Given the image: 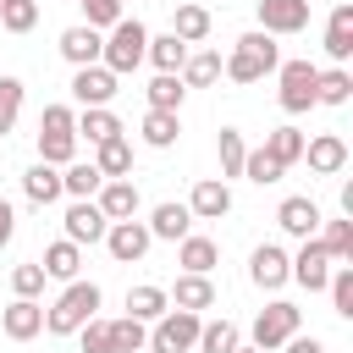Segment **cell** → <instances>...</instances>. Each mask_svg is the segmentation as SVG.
I'll list each match as a JSON object with an SVG mask.
<instances>
[{
  "instance_id": "2e32d148",
  "label": "cell",
  "mask_w": 353,
  "mask_h": 353,
  "mask_svg": "<svg viewBox=\"0 0 353 353\" xmlns=\"http://www.w3.org/2000/svg\"><path fill=\"white\" fill-rule=\"evenodd\" d=\"M188 215H193V221H221V215H232V188H226L221 176L193 182V193H188Z\"/></svg>"
},
{
  "instance_id": "ac0fdd59",
  "label": "cell",
  "mask_w": 353,
  "mask_h": 353,
  "mask_svg": "<svg viewBox=\"0 0 353 353\" xmlns=\"http://www.w3.org/2000/svg\"><path fill=\"white\" fill-rule=\"evenodd\" d=\"M149 237H160V243H182L188 232H193V215H188V204H176V199H165V204H154L149 210Z\"/></svg>"
},
{
  "instance_id": "4dcf8cb0",
  "label": "cell",
  "mask_w": 353,
  "mask_h": 353,
  "mask_svg": "<svg viewBox=\"0 0 353 353\" xmlns=\"http://www.w3.org/2000/svg\"><path fill=\"white\" fill-rule=\"evenodd\" d=\"M259 149L287 171V165H298V160H303V132H298V127H276V132H265V143H259Z\"/></svg>"
},
{
  "instance_id": "7402d4cb",
  "label": "cell",
  "mask_w": 353,
  "mask_h": 353,
  "mask_svg": "<svg viewBox=\"0 0 353 353\" xmlns=\"http://www.w3.org/2000/svg\"><path fill=\"white\" fill-rule=\"evenodd\" d=\"M165 298H171V309L204 314V309H215V281H210V276H176V287H171Z\"/></svg>"
},
{
  "instance_id": "f1b7e54d",
  "label": "cell",
  "mask_w": 353,
  "mask_h": 353,
  "mask_svg": "<svg viewBox=\"0 0 353 353\" xmlns=\"http://www.w3.org/2000/svg\"><path fill=\"white\" fill-rule=\"evenodd\" d=\"M138 132H143L149 149H171V143L182 138V116H176V110H143V127H138Z\"/></svg>"
},
{
  "instance_id": "30bf717a",
  "label": "cell",
  "mask_w": 353,
  "mask_h": 353,
  "mask_svg": "<svg viewBox=\"0 0 353 353\" xmlns=\"http://www.w3.org/2000/svg\"><path fill=\"white\" fill-rule=\"evenodd\" d=\"M248 281H254L259 292L287 287V281H292V270H287V248H281V243H259V248L248 254Z\"/></svg>"
},
{
  "instance_id": "44dd1931",
  "label": "cell",
  "mask_w": 353,
  "mask_h": 353,
  "mask_svg": "<svg viewBox=\"0 0 353 353\" xmlns=\"http://www.w3.org/2000/svg\"><path fill=\"white\" fill-rule=\"evenodd\" d=\"M176 265H182V276H210L215 265H221V248H215V237H182L176 243Z\"/></svg>"
},
{
  "instance_id": "7dc6e473",
  "label": "cell",
  "mask_w": 353,
  "mask_h": 353,
  "mask_svg": "<svg viewBox=\"0 0 353 353\" xmlns=\"http://www.w3.org/2000/svg\"><path fill=\"white\" fill-rule=\"evenodd\" d=\"M77 342H83V353H110V320H88L83 331H77Z\"/></svg>"
},
{
  "instance_id": "277c9868",
  "label": "cell",
  "mask_w": 353,
  "mask_h": 353,
  "mask_svg": "<svg viewBox=\"0 0 353 353\" xmlns=\"http://www.w3.org/2000/svg\"><path fill=\"white\" fill-rule=\"evenodd\" d=\"M143 50H149V28H143L138 17H121V22L105 33L99 66H105V72H116V77H127V72H138V66H143Z\"/></svg>"
},
{
  "instance_id": "9c48e42d",
  "label": "cell",
  "mask_w": 353,
  "mask_h": 353,
  "mask_svg": "<svg viewBox=\"0 0 353 353\" xmlns=\"http://www.w3.org/2000/svg\"><path fill=\"white\" fill-rule=\"evenodd\" d=\"M116 88H121V77H116V72H105V66H77V72H72V99H77L83 110L110 105V99H116Z\"/></svg>"
},
{
  "instance_id": "816d5d0a",
  "label": "cell",
  "mask_w": 353,
  "mask_h": 353,
  "mask_svg": "<svg viewBox=\"0 0 353 353\" xmlns=\"http://www.w3.org/2000/svg\"><path fill=\"white\" fill-rule=\"evenodd\" d=\"M0 6H6V0H0Z\"/></svg>"
},
{
  "instance_id": "d6986e66",
  "label": "cell",
  "mask_w": 353,
  "mask_h": 353,
  "mask_svg": "<svg viewBox=\"0 0 353 353\" xmlns=\"http://www.w3.org/2000/svg\"><path fill=\"white\" fill-rule=\"evenodd\" d=\"M303 160H309V171H320V176H336V171L347 165V143H342L336 132L303 138Z\"/></svg>"
},
{
  "instance_id": "7a4b0ae2",
  "label": "cell",
  "mask_w": 353,
  "mask_h": 353,
  "mask_svg": "<svg viewBox=\"0 0 353 353\" xmlns=\"http://www.w3.org/2000/svg\"><path fill=\"white\" fill-rule=\"evenodd\" d=\"M281 66V50H276V39L270 33H243L237 44H232V55H221V77H232V83H259L265 72H276Z\"/></svg>"
},
{
  "instance_id": "b9f144b4",
  "label": "cell",
  "mask_w": 353,
  "mask_h": 353,
  "mask_svg": "<svg viewBox=\"0 0 353 353\" xmlns=\"http://www.w3.org/2000/svg\"><path fill=\"white\" fill-rule=\"evenodd\" d=\"M33 22H39V0H6L0 6V28L6 33H33Z\"/></svg>"
},
{
  "instance_id": "8fae6325",
  "label": "cell",
  "mask_w": 353,
  "mask_h": 353,
  "mask_svg": "<svg viewBox=\"0 0 353 353\" xmlns=\"http://www.w3.org/2000/svg\"><path fill=\"white\" fill-rule=\"evenodd\" d=\"M94 204H99V215H105V221H138L143 193H138V182H132V176H110V182L94 193Z\"/></svg>"
},
{
  "instance_id": "681fc988",
  "label": "cell",
  "mask_w": 353,
  "mask_h": 353,
  "mask_svg": "<svg viewBox=\"0 0 353 353\" xmlns=\"http://www.w3.org/2000/svg\"><path fill=\"white\" fill-rule=\"evenodd\" d=\"M17 237V210H11V199H0V248Z\"/></svg>"
},
{
  "instance_id": "603a6c76",
  "label": "cell",
  "mask_w": 353,
  "mask_h": 353,
  "mask_svg": "<svg viewBox=\"0 0 353 353\" xmlns=\"http://www.w3.org/2000/svg\"><path fill=\"white\" fill-rule=\"evenodd\" d=\"M210 28H215V17H210L204 6H193V0H182V6L171 11V33H176L188 50H193V44H204V39H210Z\"/></svg>"
},
{
  "instance_id": "d4e9b609",
  "label": "cell",
  "mask_w": 353,
  "mask_h": 353,
  "mask_svg": "<svg viewBox=\"0 0 353 353\" xmlns=\"http://www.w3.org/2000/svg\"><path fill=\"white\" fill-rule=\"evenodd\" d=\"M314 243L325 248L331 265H353V221H347V215H342V221H320Z\"/></svg>"
},
{
  "instance_id": "e0dca14e",
  "label": "cell",
  "mask_w": 353,
  "mask_h": 353,
  "mask_svg": "<svg viewBox=\"0 0 353 353\" xmlns=\"http://www.w3.org/2000/svg\"><path fill=\"white\" fill-rule=\"evenodd\" d=\"M276 221H281V232H287V237H303V243H309V237L320 232V221H325V215H320V204H314V199L292 193V199H281Z\"/></svg>"
},
{
  "instance_id": "cb8c5ba5",
  "label": "cell",
  "mask_w": 353,
  "mask_h": 353,
  "mask_svg": "<svg viewBox=\"0 0 353 353\" xmlns=\"http://www.w3.org/2000/svg\"><path fill=\"white\" fill-rule=\"evenodd\" d=\"M325 55H331L336 66L353 55V6H347V0H342V6L325 17Z\"/></svg>"
},
{
  "instance_id": "74e56055",
  "label": "cell",
  "mask_w": 353,
  "mask_h": 353,
  "mask_svg": "<svg viewBox=\"0 0 353 353\" xmlns=\"http://www.w3.org/2000/svg\"><path fill=\"white\" fill-rule=\"evenodd\" d=\"M215 154H221V182H226V176H243L248 143H243V132H237V127H221V138H215Z\"/></svg>"
},
{
  "instance_id": "484cf974",
  "label": "cell",
  "mask_w": 353,
  "mask_h": 353,
  "mask_svg": "<svg viewBox=\"0 0 353 353\" xmlns=\"http://www.w3.org/2000/svg\"><path fill=\"white\" fill-rule=\"evenodd\" d=\"M171 309V298H165V287H154V281H138V287H127V314L132 320H143V325H154L160 314Z\"/></svg>"
},
{
  "instance_id": "ab89813d",
  "label": "cell",
  "mask_w": 353,
  "mask_h": 353,
  "mask_svg": "<svg viewBox=\"0 0 353 353\" xmlns=\"http://www.w3.org/2000/svg\"><path fill=\"white\" fill-rule=\"evenodd\" d=\"M182 99H188L182 77H176V72H154V83H149V110H182Z\"/></svg>"
},
{
  "instance_id": "d590c367",
  "label": "cell",
  "mask_w": 353,
  "mask_h": 353,
  "mask_svg": "<svg viewBox=\"0 0 353 353\" xmlns=\"http://www.w3.org/2000/svg\"><path fill=\"white\" fill-rule=\"evenodd\" d=\"M105 188V176L94 171V160L83 165V160H72V165H61V193H72V199H94Z\"/></svg>"
},
{
  "instance_id": "8992f818",
  "label": "cell",
  "mask_w": 353,
  "mask_h": 353,
  "mask_svg": "<svg viewBox=\"0 0 353 353\" xmlns=\"http://www.w3.org/2000/svg\"><path fill=\"white\" fill-rule=\"evenodd\" d=\"M314 77H320V66L314 61H281L276 66V99H281V110L287 116H303L309 105H314Z\"/></svg>"
},
{
  "instance_id": "52a82bcc",
  "label": "cell",
  "mask_w": 353,
  "mask_h": 353,
  "mask_svg": "<svg viewBox=\"0 0 353 353\" xmlns=\"http://www.w3.org/2000/svg\"><path fill=\"white\" fill-rule=\"evenodd\" d=\"M248 336H254L248 347H259V353H276L287 336H298V303H287V298L265 303V309L254 314V331H248Z\"/></svg>"
},
{
  "instance_id": "5bb4252c",
  "label": "cell",
  "mask_w": 353,
  "mask_h": 353,
  "mask_svg": "<svg viewBox=\"0 0 353 353\" xmlns=\"http://www.w3.org/2000/svg\"><path fill=\"white\" fill-rule=\"evenodd\" d=\"M61 221H66V243H77V248H83V243H105V232H110V221L99 215L94 199H72V210H66Z\"/></svg>"
},
{
  "instance_id": "e575fe53",
  "label": "cell",
  "mask_w": 353,
  "mask_h": 353,
  "mask_svg": "<svg viewBox=\"0 0 353 353\" xmlns=\"http://www.w3.org/2000/svg\"><path fill=\"white\" fill-rule=\"evenodd\" d=\"M353 99V72L347 66H331L314 77V105H347Z\"/></svg>"
},
{
  "instance_id": "c3c4849f",
  "label": "cell",
  "mask_w": 353,
  "mask_h": 353,
  "mask_svg": "<svg viewBox=\"0 0 353 353\" xmlns=\"http://www.w3.org/2000/svg\"><path fill=\"white\" fill-rule=\"evenodd\" d=\"M281 347H287V353H325V342H320V336H303V331H298V336H287Z\"/></svg>"
},
{
  "instance_id": "d6a6232c",
  "label": "cell",
  "mask_w": 353,
  "mask_h": 353,
  "mask_svg": "<svg viewBox=\"0 0 353 353\" xmlns=\"http://www.w3.org/2000/svg\"><path fill=\"white\" fill-rule=\"evenodd\" d=\"M193 347H199V353H237V347H243V331H237L232 320H204Z\"/></svg>"
},
{
  "instance_id": "1f68e13d",
  "label": "cell",
  "mask_w": 353,
  "mask_h": 353,
  "mask_svg": "<svg viewBox=\"0 0 353 353\" xmlns=\"http://www.w3.org/2000/svg\"><path fill=\"white\" fill-rule=\"evenodd\" d=\"M22 193H28L33 204H55V199H61V171L44 165V160L28 165V171H22Z\"/></svg>"
},
{
  "instance_id": "f35d334b",
  "label": "cell",
  "mask_w": 353,
  "mask_h": 353,
  "mask_svg": "<svg viewBox=\"0 0 353 353\" xmlns=\"http://www.w3.org/2000/svg\"><path fill=\"white\" fill-rule=\"evenodd\" d=\"M143 347H149V325L143 320H132V314L110 320V353H143Z\"/></svg>"
},
{
  "instance_id": "f6af8a7d",
  "label": "cell",
  "mask_w": 353,
  "mask_h": 353,
  "mask_svg": "<svg viewBox=\"0 0 353 353\" xmlns=\"http://www.w3.org/2000/svg\"><path fill=\"white\" fill-rule=\"evenodd\" d=\"M243 176H248V182H259V188H270V182H281L287 171H281V165H276L265 149H248V160H243Z\"/></svg>"
},
{
  "instance_id": "f907efd6",
  "label": "cell",
  "mask_w": 353,
  "mask_h": 353,
  "mask_svg": "<svg viewBox=\"0 0 353 353\" xmlns=\"http://www.w3.org/2000/svg\"><path fill=\"white\" fill-rule=\"evenodd\" d=\"M237 353H259V347H248V342H243V347H237Z\"/></svg>"
},
{
  "instance_id": "5b68a950",
  "label": "cell",
  "mask_w": 353,
  "mask_h": 353,
  "mask_svg": "<svg viewBox=\"0 0 353 353\" xmlns=\"http://www.w3.org/2000/svg\"><path fill=\"white\" fill-rule=\"evenodd\" d=\"M199 314H188V309H165L154 325H149V347L143 353H193V342H199Z\"/></svg>"
},
{
  "instance_id": "4316f807",
  "label": "cell",
  "mask_w": 353,
  "mask_h": 353,
  "mask_svg": "<svg viewBox=\"0 0 353 353\" xmlns=\"http://www.w3.org/2000/svg\"><path fill=\"white\" fill-rule=\"evenodd\" d=\"M182 88H210V83H221V50H188V61H182Z\"/></svg>"
},
{
  "instance_id": "ffe728a7",
  "label": "cell",
  "mask_w": 353,
  "mask_h": 353,
  "mask_svg": "<svg viewBox=\"0 0 353 353\" xmlns=\"http://www.w3.org/2000/svg\"><path fill=\"white\" fill-rule=\"evenodd\" d=\"M99 50H105V33L83 28V22L61 33V55L72 61V72H77V66H99Z\"/></svg>"
},
{
  "instance_id": "60d3db41",
  "label": "cell",
  "mask_w": 353,
  "mask_h": 353,
  "mask_svg": "<svg viewBox=\"0 0 353 353\" xmlns=\"http://www.w3.org/2000/svg\"><path fill=\"white\" fill-rule=\"evenodd\" d=\"M325 292H331V309L342 320H353V265H336L331 281H325Z\"/></svg>"
},
{
  "instance_id": "bcb514c9",
  "label": "cell",
  "mask_w": 353,
  "mask_h": 353,
  "mask_svg": "<svg viewBox=\"0 0 353 353\" xmlns=\"http://www.w3.org/2000/svg\"><path fill=\"white\" fill-rule=\"evenodd\" d=\"M44 281H50V276H44V265H39V259L11 270V292H17V298H39V292H44Z\"/></svg>"
},
{
  "instance_id": "7bdbcfd3",
  "label": "cell",
  "mask_w": 353,
  "mask_h": 353,
  "mask_svg": "<svg viewBox=\"0 0 353 353\" xmlns=\"http://www.w3.org/2000/svg\"><path fill=\"white\" fill-rule=\"evenodd\" d=\"M77 6H83V28L94 33H110L121 22V0H77Z\"/></svg>"
},
{
  "instance_id": "ee69618b",
  "label": "cell",
  "mask_w": 353,
  "mask_h": 353,
  "mask_svg": "<svg viewBox=\"0 0 353 353\" xmlns=\"http://www.w3.org/2000/svg\"><path fill=\"white\" fill-rule=\"evenodd\" d=\"M22 116V77H0V138L17 127Z\"/></svg>"
},
{
  "instance_id": "836d02e7",
  "label": "cell",
  "mask_w": 353,
  "mask_h": 353,
  "mask_svg": "<svg viewBox=\"0 0 353 353\" xmlns=\"http://www.w3.org/2000/svg\"><path fill=\"white\" fill-rule=\"evenodd\" d=\"M143 61H149L154 72H182V61H188V44H182L176 33H160V39H149Z\"/></svg>"
},
{
  "instance_id": "ba28073f",
  "label": "cell",
  "mask_w": 353,
  "mask_h": 353,
  "mask_svg": "<svg viewBox=\"0 0 353 353\" xmlns=\"http://www.w3.org/2000/svg\"><path fill=\"white\" fill-rule=\"evenodd\" d=\"M254 11H259V33H270V39L309 28V0H254Z\"/></svg>"
},
{
  "instance_id": "3957f363",
  "label": "cell",
  "mask_w": 353,
  "mask_h": 353,
  "mask_svg": "<svg viewBox=\"0 0 353 353\" xmlns=\"http://www.w3.org/2000/svg\"><path fill=\"white\" fill-rule=\"evenodd\" d=\"M72 154H77V110L72 105H44V116H39V160L44 165H72Z\"/></svg>"
},
{
  "instance_id": "6da1fadb",
  "label": "cell",
  "mask_w": 353,
  "mask_h": 353,
  "mask_svg": "<svg viewBox=\"0 0 353 353\" xmlns=\"http://www.w3.org/2000/svg\"><path fill=\"white\" fill-rule=\"evenodd\" d=\"M99 303H105V292L77 276V281H66V292L44 309V331H50V336H77V331L99 314Z\"/></svg>"
},
{
  "instance_id": "9a60e30c",
  "label": "cell",
  "mask_w": 353,
  "mask_h": 353,
  "mask_svg": "<svg viewBox=\"0 0 353 353\" xmlns=\"http://www.w3.org/2000/svg\"><path fill=\"white\" fill-rule=\"evenodd\" d=\"M0 331H6L11 342H33V336L44 331V303H39V298H11V303L0 309Z\"/></svg>"
},
{
  "instance_id": "f546056e",
  "label": "cell",
  "mask_w": 353,
  "mask_h": 353,
  "mask_svg": "<svg viewBox=\"0 0 353 353\" xmlns=\"http://www.w3.org/2000/svg\"><path fill=\"white\" fill-rule=\"evenodd\" d=\"M94 171L110 182V176H127L132 171V143L127 138H105V143H94Z\"/></svg>"
},
{
  "instance_id": "7c38bea8",
  "label": "cell",
  "mask_w": 353,
  "mask_h": 353,
  "mask_svg": "<svg viewBox=\"0 0 353 353\" xmlns=\"http://www.w3.org/2000/svg\"><path fill=\"white\" fill-rule=\"evenodd\" d=\"M149 226L143 221H110V232H105V248H110V259L116 265H138L143 254H149Z\"/></svg>"
},
{
  "instance_id": "8d00e7d4",
  "label": "cell",
  "mask_w": 353,
  "mask_h": 353,
  "mask_svg": "<svg viewBox=\"0 0 353 353\" xmlns=\"http://www.w3.org/2000/svg\"><path fill=\"white\" fill-rule=\"evenodd\" d=\"M77 138H88V143L121 138V121H116V110H110V105H99V110H83V116H77Z\"/></svg>"
},
{
  "instance_id": "83f0119b",
  "label": "cell",
  "mask_w": 353,
  "mask_h": 353,
  "mask_svg": "<svg viewBox=\"0 0 353 353\" xmlns=\"http://www.w3.org/2000/svg\"><path fill=\"white\" fill-rule=\"evenodd\" d=\"M39 265H44V276H50V281H77V270H83V248L61 237V243H50V248H44V259H39Z\"/></svg>"
},
{
  "instance_id": "4fadbf2b",
  "label": "cell",
  "mask_w": 353,
  "mask_h": 353,
  "mask_svg": "<svg viewBox=\"0 0 353 353\" xmlns=\"http://www.w3.org/2000/svg\"><path fill=\"white\" fill-rule=\"evenodd\" d=\"M287 270H292V281L303 287V292H325V281H331V259H325V248L309 237L298 254H287Z\"/></svg>"
}]
</instances>
